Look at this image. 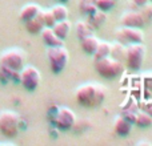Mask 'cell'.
Returning a JSON list of instances; mask_svg holds the SVG:
<instances>
[{
  "instance_id": "cell-1",
  "label": "cell",
  "mask_w": 152,
  "mask_h": 146,
  "mask_svg": "<svg viewBox=\"0 0 152 146\" xmlns=\"http://www.w3.org/2000/svg\"><path fill=\"white\" fill-rule=\"evenodd\" d=\"M105 94L107 89L104 85L96 82H86L76 88L75 98L81 106L95 108L104 101Z\"/></svg>"
},
{
  "instance_id": "cell-2",
  "label": "cell",
  "mask_w": 152,
  "mask_h": 146,
  "mask_svg": "<svg viewBox=\"0 0 152 146\" xmlns=\"http://www.w3.org/2000/svg\"><path fill=\"white\" fill-rule=\"evenodd\" d=\"M47 60L50 63L51 72L59 74L66 69L67 64L69 61V53L64 45L58 47H48L47 49Z\"/></svg>"
},
{
  "instance_id": "cell-3",
  "label": "cell",
  "mask_w": 152,
  "mask_h": 146,
  "mask_svg": "<svg viewBox=\"0 0 152 146\" xmlns=\"http://www.w3.org/2000/svg\"><path fill=\"white\" fill-rule=\"evenodd\" d=\"M95 71L99 73L103 78L113 80V78L123 74L124 66L120 61L108 56V57L100 59V60H95Z\"/></svg>"
},
{
  "instance_id": "cell-4",
  "label": "cell",
  "mask_w": 152,
  "mask_h": 146,
  "mask_svg": "<svg viewBox=\"0 0 152 146\" xmlns=\"http://www.w3.org/2000/svg\"><path fill=\"white\" fill-rule=\"evenodd\" d=\"M145 59V45L143 43H131L126 45V65L129 71L136 72L142 68Z\"/></svg>"
},
{
  "instance_id": "cell-5",
  "label": "cell",
  "mask_w": 152,
  "mask_h": 146,
  "mask_svg": "<svg viewBox=\"0 0 152 146\" xmlns=\"http://www.w3.org/2000/svg\"><path fill=\"white\" fill-rule=\"evenodd\" d=\"M19 130H20V116L13 110L0 112V133L8 138H12L18 136Z\"/></svg>"
},
{
  "instance_id": "cell-6",
  "label": "cell",
  "mask_w": 152,
  "mask_h": 146,
  "mask_svg": "<svg viewBox=\"0 0 152 146\" xmlns=\"http://www.w3.org/2000/svg\"><path fill=\"white\" fill-rule=\"evenodd\" d=\"M26 63V55L21 48H8L0 55V65L20 72Z\"/></svg>"
},
{
  "instance_id": "cell-7",
  "label": "cell",
  "mask_w": 152,
  "mask_h": 146,
  "mask_svg": "<svg viewBox=\"0 0 152 146\" xmlns=\"http://www.w3.org/2000/svg\"><path fill=\"white\" fill-rule=\"evenodd\" d=\"M42 76L37 68L34 65H24L20 71V84L26 90L35 92L40 85Z\"/></svg>"
},
{
  "instance_id": "cell-8",
  "label": "cell",
  "mask_w": 152,
  "mask_h": 146,
  "mask_svg": "<svg viewBox=\"0 0 152 146\" xmlns=\"http://www.w3.org/2000/svg\"><path fill=\"white\" fill-rule=\"evenodd\" d=\"M52 122L59 130H63V132L71 130L76 124V114L74 113V110H71L69 108L61 106L59 108Z\"/></svg>"
},
{
  "instance_id": "cell-9",
  "label": "cell",
  "mask_w": 152,
  "mask_h": 146,
  "mask_svg": "<svg viewBox=\"0 0 152 146\" xmlns=\"http://www.w3.org/2000/svg\"><path fill=\"white\" fill-rule=\"evenodd\" d=\"M116 39L120 43L131 44V43H143L144 40V33L142 28H134V27H126L121 25L116 29Z\"/></svg>"
},
{
  "instance_id": "cell-10",
  "label": "cell",
  "mask_w": 152,
  "mask_h": 146,
  "mask_svg": "<svg viewBox=\"0 0 152 146\" xmlns=\"http://www.w3.org/2000/svg\"><path fill=\"white\" fill-rule=\"evenodd\" d=\"M120 24L126 27H134V28H143L145 21L139 11H127L120 16Z\"/></svg>"
},
{
  "instance_id": "cell-11",
  "label": "cell",
  "mask_w": 152,
  "mask_h": 146,
  "mask_svg": "<svg viewBox=\"0 0 152 146\" xmlns=\"http://www.w3.org/2000/svg\"><path fill=\"white\" fill-rule=\"evenodd\" d=\"M113 130L118 136L120 137H127L132 130V122H129L126 117H123L121 114L116 116V118L113 120Z\"/></svg>"
},
{
  "instance_id": "cell-12",
  "label": "cell",
  "mask_w": 152,
  "mask_h": 146,
  "mask_svg": "<svg viewBox=\"0 0 152 146\" xmlns=\"http://www.w3.org/2000/svg\"><path fill=\"white\" fill-rule=\"evenodd\" d=\"M42 35V40L47 47H58V45H64V40H61L60 37L56 36V33L53 32L52 28L50 27H44L43 31L40 32Z\"/></svg>"
},
{
  "instance_id": "cell-13",
  "label": "cell",
  "mask_w": 152,
  "mask_h": 146,
  "mask_svg": "<svg viewBox=\"0 0 152 146\" xmlns=\"http://www.w3.org/2000/svg\"><path fill=\"white\" fill-rule=\"evenodd\" d=\"M24 24H26V29L29 32V33H32V35L40 33V32L43 31V28L45 27L44 21H43V9L37 13V16H35L34 19H31V20L26 21Z\"/></svg>"
},
{
  "instance_id": "cell-14",
  "label": "cell",
  "mask_w": 152,
  "mask_h": 146,
  "mask_svg": "<svg viewBox=\"0 0 152 146\" xmlns=\"http://www.w3.org/2000/svg\"><path fill=\"white\" fill-rule=\"evenodd\" d=\"M52 29H53V32L56 33V36L60 37L61 40H66L67 37H68L71 29H72V24H71V21H69L68 19H64V20L56 21V23L53 24Z\"/></svg>"
},
{
  "instance_id": "cell-15",
  "label": "cell",
  "mask_w": 152,
  "mask_h": 146,
  "mask_svg": "<svg viewBox=\"0 0 152 146\" xmlns=\"http://www.w3.org/2000/svg\"><path fill=\"white\" fill-rule=\"evenodd\" d=\"M40 11H42V8H40L37 4L29 3V4H26L23 8H21L20 13H19V19H20L23 23H26V21L34 19L35 16H37V13H39Z\"/></svg>"
},
{
  "instance_id": "cell-16",
  "label": "cell",
  "mask_w": 152,
  "mask_h": 146,
  "mask_svg": "<svg viewBox=\"0 0 152 146\" xmlns=\"http://www.w3.org/2000/svg\"><path fill=\"white\" fill-rule=\"evenodd\" d=\"M99 41L100 40L95 36L94 33L89 35V36H86L84 39L80 40V47L87 55H92L94 56L95 51H96L97 45H99Z\"/></svg>"
},
{
  "instance_id": "cell-17",
  "label": "cell",
  "mask_w": 152,
  "mask_h": 146,
  "mask_svg": "<svg viewBox=\"0 0 152 146\" xmlns=\"http://www.w3.org/2000/svg\"><path fill=\"white\" fill-rule=\"evenodd\" d=\"M0 81H1L3 84H7V82H10V81H12V82H15V84H19L20 82V72L0 65Z\"/></svg>"
},
{
  "instance_id": "cell-18",
  "label": "cell",
  "mask_w": 152,
  "mask_h": 146,
  "mask_svg": "<svg viewBox=\"0 0 152 146\" xmlns=\"http://www.w3.org/2000/svg\"><path fill=\"white\" fill-rule=\"evenodd\" d=\"M87 23L89 24V25L95 29H97L99 27H102L103 24L105 23V19H107V16H105V12L104 11H100V9H96L95 12H92L91 15L87 16Z\"/></svg>"
},
{
  "instance_id": "cell-19",
  "label": "cell",
  "mask_w": 152,
  "mask_h": 146,
  "mask_svg": "<svg viewBox=\"0 0 152 146\" xmlns=\"http://www.w3.org/2000/svg\"><path fill=\"white\" fill-rule=\"evenodd\" d=\"M111 57H113L115 60L120 61H126V45L120 41H116L111 44V53H110Z\"/></svg>"
},
{
  "instance_id": "cell-20",
  "label": "cell",
  "mask_w": 152,
  "mask_h": 146,
  "mask_svg": "<svg viewBox=\"0 0 152 146\" xmlns=\"http://www.w3.org/2000/svg\"><path fill=\"white\" fill-rule=\"evenodd\" d=\"M110 53H111V43L100 40L99 45H97L96 51H95V53H94V59L95 60H100V59L108 57Z\"/></svg>"
},
{
  "instance_id": "cell-21",
  "label": "cell",
  "mask_w": 152,
  "mask_h": 146,
  "mask_svg": "<svg viewBox=\"0 0 152 146\" xmlns=\"http://www.w3.org/2000/svg\"><path fill=\"white\" fill-rule=\"evenodd\" d=\"M75 31H76V36H77L79 40H81L86 36H89V35L94 33V28H92L87 21H77L75 25Z\"/></svg>"
},
{
  "instance_id": "cell-22",
  "label": "cell",
  "mask_w": 152,
  "mask_h": 146,
  "mask_svg": "<svg viewBox=\"0 0 152 146\" xmlns=\"http://www.w3.org/2000/svg\"><path fill=\"white\" fill-rule=\"evenodd\" d=\"M135 125H137L139 128H148V126L152 124V117L148 114L147 112H142L139 110L135 117V121H134Z\"/></svg>"
},
{
  "instance_id": "cell-23",
  "label": "cell",
  "mask_w": 152,
  "mask_h": 146,
  "mask_svg": "<svg viewBox=\"0 0 152 146\" xmlns=\"http://www.w3.org/2000/svg\"><path fill=\"white\" fill-rule=\"evenodd\" d=\"M52 11L53 16H55L56 21L59 20H64V19H68V8L61 3V4H55L52 8H50Z\"/></svg>"
},
{
  "instance_id": "cell-24",
  "label": "cell",
  "mask_w": 152,
  "mask_h": 146,
  "mask_svg": "<svg viewBox=\"0 0 152 146\" xmlns=\"http://www.w3.org/2000/svg\"><path fill=\"white\" fill-rule=\"evenodd\" d=\"M77 5H79L80 12L86 16L91 15L92 12H95V11L97 9L96 5H95V3H94V0H79Z\"/></svg>"
},
{
  "instance_id": "cell-25",
  "label": "cell",
  "mask_w": 152,
  "mask_h": 146,
  "mask_svg": "<svg viewBox=\"0 0 152 146\" xmlns=\"http://www.w3.org/2000/svg\"><path fill=\"white\" fill-rule=\"evenodd\" d=\"M137 112H139V108H137V105L136 104H132V105H129L128 108H124L123 114H121V116H123V117H126L127 120L129 121V122L134 124L135 117H136Z\"/></svg>"
},
{
  "instance_id": "cell-26",
  "label": "cell",
  "mask_w": 152,
  "mask_h": 146,
  "mask_svg": "<svg viewBox=\"0 0 152 146\" xmlns=\"http://www.w3.org/2000/svg\"><path fill=\"white\" fill-rule=\"evenodd\" d=\"M139 12L142 13V16H143V19H144V21H145V25L147 24H150L151 21H152V3H147L145 5H143V7H140V9H139Z\"/></svg>"
},
{
  "instance_id": "cell-27",
  "label": "cell",
  "mask_w": 152,
  "mask_h": 146,
  "mask_svg": "<svg viewBox=\"0 0 152 146\" xmlns=\"http://www.w3.org/2000/svg\"><path fill=\"white\" fill-rule=\"evenodd\" d=\"M94 3H95V5H96L97 9L104 11V12L111 11L116 4L113 0H94Z\"/></svg>"
},
{
  "instance_id": "cell-28",
  "label": "cell",
  "mask_w": 152,
  "mask_h": 146,
  "mask_svg": "<svg viewBox=\"0 0 152 146\" xmlns=\"http://www.w3.org/2000/svg\"><path fill=\"white\" fill-rule=\"evenodd\" d=\"M43 21H44V25L50 27V28H52L53 24L56 23V19H55V16H53V13L51 9L43 11Z\"/></svg>"
},
{
  "instance_id": "cell-29",
  "label": "cell",
  "mask_w": 152,
  "mask_h": 146,
  "mask_svg": "<svg viewBox=\"0 0 152 146\" xmlns=\"http://www.w3.org/2000/svg\"><path fill=\"white\" fill-rule=\"evenodd\" d=\"M147 3H150V0H131V9L139 11L140 7L145 5Z\"/></svg>"
},
{
  "instance_id": "cell-30",
  "label": "cell",
  "mask_w": 152,
  "mask_h": 146,
  "mask_svg": "<svg viewBox=\"0 0 152 146\" xmlns=\"http://www.w3.org/2000/svg\"><path fill=\"white\" fill-rule=\"evenodd\" d=\"M145 112H147V113H148V114H150V116H151V117H152V105H150V106H148V108H147V109H145Z\"/></svg>"
},
{
  "instance_id": "cell-31",
  "label": "cell",
  "mask_w": 152,
  "mask_h": 146,
  "mask_svg": "<svg viewBox=\"0 0 152 146\" xmlns=\"http://www.w3.org/2000/svg\"><path fill=\"white\" fill-rule=\"evenodd\" d=\"M137 145H150V146H151L152 144H151V142H145V141H142V142H137Z\"/></svg>"
},
{
  "instance_id": "cell-32",
  "label": "cell",
  "mask_w": 152,
  "mask_h": 146,
  "mask_svg": "<svg viewBox=\"0 0 152 146\" xmlns=\"http://www.w3.org/2000/svg\"><path fill=\"white\" fill-rule=\"evenodd\" d=\"M69 0H60V3H63V4H66V3H68Z\"/></svg>"
},
{
  "instance_id": "cell-33",
  "label": "cell",
  "mask_w": 152,
  "mask_h": 146,
  "mask_svg": "<svg viewBox=\"0 0 152 146\" xmlns=\"http://www.w3.org/2000/svg\"><path fill=\"white\" fill-rule=\"evenodd\" d=\"M113 1H115V3H116V1H118V0H113Z\"/></svg>"
},
{
  "instance_id": "cell-34",
  "label": "cell",
  "mask_w": 152,
  "mask_h": 146,
  "mask_svg": "<svg viewBox=\"0 0 152 146\" xmlns=\"http://www.w3.org/2000/svg\"><path fill=\"white\" fill-rule=\"evenodd\" d=\"M150 1H152V0H150Z\"/></svg>"
},
{
  "instance_id": "cell-35",
  "label": "cell",
  "mask_w": 152,
  "mask_h": 146,
  "mask_svg": "<svg viewBox=\"0 0 152 146\" xmlns=\"http://www.w3.org/2000/svg\"><path fill=\"white\" fill-rule=\"evenodd\" d=\"M151 3H152V1H151Z\"/></svg>"
}]
</instances>
